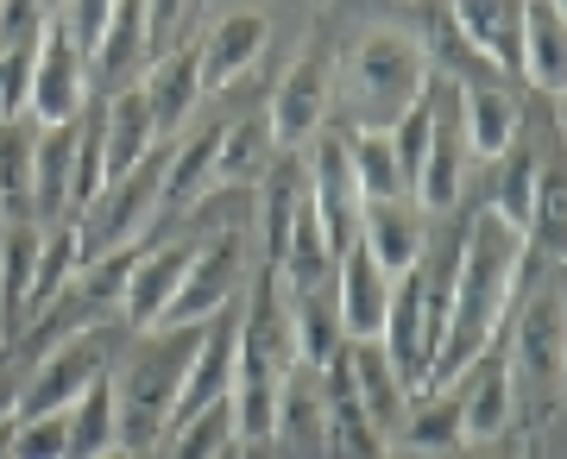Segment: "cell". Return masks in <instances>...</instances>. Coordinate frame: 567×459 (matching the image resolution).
Returning <instances> with one entry per match:
<instances>
[{"instance_id":"obj_1","label":"cell","mask_w":567,"mask_h":459,"mask_svg":"<svg viewBox=\"0 0 567 459\" xmlns=\"http://www.w3.org/2000/svg\"><path fill=\"white\" fill-rule=\"evenodd\" d=\"M529 271H536V259H529L517 227H505L492 208L466 220V252H461V278H454V302H447L442 346H435V365H429V397H442L447 384H461L492 353L498 321H505L511 296Z\"/></svg>"},{"instance_id":"obj_2","label":"cell","mask_w":567,"mask_h":459,"mask_svg":"<svg viewBox=\"0 0 567 459\" xmlns=\"http://www.w3.org/2000/svg\"><path fill=\"white\" fill-rule=\"evenodd\" d=\"M290 372H297V346H290V315H284V283H278V271H271V264H259L252 296H246V315H240L234 390H227L234 435H240L246 447L278 440V403H284Z\"/></svg>"},{"instance_id":"obj_3","label":"cell","mask_w":567,"mask_h":459,"mask_svg":"<svg viewBox=\"0 0 567 459\" xmlns=\"http://www.w3.org/2000/svg\"><path fill=\"white\" fill-rule=\"evenodd\" d=\"M203 334L208 327H158V334H145L140 346H133L126 372L114 378V440H121V453L145 459L164 440Z\"/></svg>"},{"instance_id":"obj_4","label":"cell","mask_w":567,"mask_h":459,"mask_svg":"<svg viewBox=\"0 0 567 459\" xmlns=\"http://www.w3.org/2000/svg\"><path fill=\"white\" fill-rule=\"evenodd\" d=\"M429 82H435V70H429L423 44L410 32H398V25H372L353 44V63L341 76V101H347L353 133H391L429 95Z\"/></svg>"},{"instance_id":"obj_5","label":"cell","mask_w":567,"mask_h":459,"mask_svg":"<svg viewBox=\"0 0 567 459\" xmlns=\"http://www.w3.org/2000/svg\"><path fill=\"white\" fill-rule=\"evenodd\" d=\"M158 189H164V158L152 152L140 170L114 177L102 196L82 208L76 215V259H82V271L102 264V259H114V252H126V246H140V233L158 220Z\"/></svg>"},{"instance_id":"obj_6","label":"cell","mask_w":567,"mask_h":459,"mask_svg":"<svg viewBox=\"0 0 567 459\" xmlns=\"http://www.w3.org/2000/svg\"><path fill=\"white\" fill-rule=\"evenodd\" d=\"M89 63L82 51L70 44V32L58 25V13H44V32H39V51H32V88H25V114L39 133L51 126H76L89 114Z\"/></svg>"},{"instance_id":"obj_7","label":"cell","mask_w":567,"mask_h":459,"mask_svg":"<svg viewBox=\"0 0 567 459\" xmlns=\"http://www.w3.org/2000/svg\"><path fill=\"white\" fill-rule=\"evenodd\" d=\"M102 372H107V334L102 327H82V334L58 340V346L32 365V378H25L20 416H70V403L102 378Z\"/></svg>"},{"instance_id":"obj_8","label":"cell","mask_w":567,"mask_h":459,"mask_svg":"<svg viewBox=\"0 0 567 459\" xmlns=\"http://www.w3.org/2000/svg\"><path fill=\"white\" fill-rule=\"evenodd\" d=\"M328 95H334V70H328L322 51H303V58L284 70L278 95H271V114H265V126H271V145H278L284 158H297V145H309L316 133H322Z\"/></svg>"},{"instance_id":"obj_9","label":"cell","mask_w":567,"mask_h":459,"mask_svg":"<svg viewBox=\"0 0 567 459\" xmlns=\"http://www.w3.org/2000/svg\"><path fill=\"white\" fill-rule=\"evenodd\" d=\"M234 290H240V227H227L208 246H196V259L183 271V290L171 302L164 327H208L234 302Z\"/></svg>"},{"instance_id":"obj_10","label":"cell","mask_w":567,"mask_h":459,"mask_svg":"<svg viewBox=\"0 0 567 459\" xmlns=\"http://www.w3.org/2000/svg\"><path fill=\"white\" fill-rule=\"evenodd\" d=\"M309 201H316V220H322L334 259H341L347 246H360L365 196H360V182H353V164H347L341 139H316V158H309Z\"/></svg>"},{"instance_id":"obj_11","label":"cell","mask_w":567,"mask_h":459,"mask_svg":"<svg viewBox=\"0 0 567 459\" xmlns=\"http://www.w3.org/2000/svg\"><path fill=\"white\" fill-rule=\"evenodd\" d=\"M189 259H196V246L189 240H164L133 259V271H126V290H121V315L126 327H140V334H158L164 315H171V302H177L183 290V271H189Z\"/></svg>"},{"instance_id":"obj_12","label":"cell","mask_w":567,"mask_h":459,"mask_svg":"<svg viewBox=\"0 0 567 459\" xmlns=\"http://www.w3.org/2000/svg\"><path fill=\"white\" fill-rule=\"evenodd\" d=\"M265 39H271V13H259V7H234V13H221L215 32L196 44V63H203V95L234 88V82L259 63Z\"/></svg>"},{"instance_id":"obj_13","label":"cell","mask_w":567,"mask_h":459,"mask_svg":"<svg viewBox=\"0 0 567 459\" xmlns=\"http://www.w3.org/2000/svg\"><path fill=\"white\" fill-rule=\"evenodd\" d=\"M391 309V278L365 259V246H347L334 259V315H341V340H379Z\"/></svg>"},{"instance_id":"obj_14","label":"cell","mask_w":567,"mask_h":459,"mask_svg":"<svg viewBox=\"0 0 567 459\" xmlns=\"http://www.w3.org/2000/svg\"><path fill=\"white\" fill-rule=\"evenodd\" d=\"M454 107H461V145L473 152L480 164H498L517 145V101L498 88V76H480V82H461L454 88Z\"/></svg>"},{"instance_id":"obj_15","label":"cell","mask_w":567,"mask_h":459,"mask_svg":"<svg viewBox=\"0 0 567 459\" xmlns=\"http://www.w3.org/2000/svg\"><path fill=\"white\" fill-rule=\"evenodd\" d=\"M145 95V114H152V133H183L189 114H196V101H203V63H196V44H177V51H164L140 82Z\"/></svg>"},{"instance_id":"obj_16","label":"cell","mask_w":567,"mask_h":459,"mask_svg":"<svg viewBox=\"0 0 567 459\" xmlns=\"http://www.w3.org/2000/svg\"><path fill=\"white\" fill-rule=\"evenodd\" d=\"M447 25L480 51V63L524 70V7H498V0H454V7H447Z\"/></svg>"},{"instance_id":"obj_17","label":"cell","mask_w":567,"mask_h":459,"mask_svg":"<svg viewBox=\"0 0 567 459\" xmlns=\"http://www.w3.org/2000/svg\"><path fill=\"white\" fill-rule=\"evenodd\" d=\"M347 372H353V397H360L365 421L391 440L410 416V397H404V384H398V372H391L385 346L379 340H347Z\"/></svg>"},{"instance_id":"obj_18","label":"cell","mask_w":567,"mask_h":459,"mask_svg":"<svg viewBox=\"0 0 567 459\" xmlns=\"http://www.w3.org/2000/svg\"><path fill=\"white\" fill-rule=\"evenodd\" d=\"M360 246H365V259L398 283L410 264L423 259V246H429L423 215H416L410 201H379V208H365V220H360Z\"/></svg>"},{"instance_id":"obj_19","label":"cell","mask_w":567,"mask_h":459,"mask_svg":"<svg viewBox=\"0 0 567 459\" xmlns=\"http://www.w3.org/2000/svg\"><path fill=\"white\" fill-rule=\"evenodd\" d=\"M152 145H158V133H152L140 82L121 88V95H107L102 101V170H107V182L126 177V170H140V164L152 158Z\"/></svg>"},{"instance_id":"obj_20","label":"cell","mask_w":567,"mask_h":459,"mask_svg":"<svg viewBox=\"0 0 567 459\" xmlns=\"http://www.w3.org/2000/svg\"><path fill=\"white\" fill-rule=\"evenodd\" d=\"M221 133L227 121H208L196 126L189 139L164 158V189H158V220L183 215V208H196V201L208 196V177H215V152H221Z\"/></svg>"},{"instance_id":"obj_21","label":"cell","mask_w":567,"mask_h":459,"mask_svg":"<svg viewBox=\"0 0 567 459\" xmlns=\"http://www.w3.org/2000/svg\"><path fill=\"white\" fill-rule=\"evenodd\" d=\"M466 390H461V435L466 440H498L511 428V403H517V372H511L505 353H486V359L466 372Z\"/></svg>"},{"instance_id":"obj_22","label":"cell","mask_w":567,"mask_h":459,"mask_svg":"<svg viewBox=\"0 0 567 459\" xmlns=\"http://www.w3.org/2000/svg\"><path fill=\"white\" fill-rule=\"evenodd\" d=\"M524 76L548 101L567 95V7H555V0L524 7Z\"/></svg>"},{"instance_id":"obj_23","label":"cell","mask_w":567,"mask_h":459,"mask_svg":"<svg viewBox=\"0 0 567 459\" xmlns=\"http://www.w3.org/2000/svg\"><path fill=\"white\" fill-rule=\"evenodd\" d=\"M505 359H511V372H529V378H543V384L561 378V290L529 296L524 321H517V346H511Z\"/></svg>"},{"instance_id":"obj_24","label":"cell","mask_w":567,"mask_h":459,"mask_svg":"<svg viewBox=\"0 0 567 459\" xmlns=\"http://www.w3.org/2000/svg\"><path fill=\"white\" fill-rule=\"evenodd\" d=\"M284 315H290V346H297V365L303 372H322L347 346L341 315H334V283L328 290H303V296H284Z\"/></svg>"},{"instance_id":"obj_25","label":"cell","mask_w":567,"mask_h":459,"mask_svg":"<svg viewBox=\"0 0 567 459\" xmlns=\"http://www.w3.org/2000/svg\"><path fill=\"white\" fill-rule=\"evenodd\" d=\"M140 70H152V63H145V7L126 0V7H114L107 39H102V51H95V63H89V88H95V82H114V95H121V88H133Z\"/></svg>"},{"instance_id":"obj_26","label":"cell","mask_w":567,"mask_h":459,"mask_svg":"<svg viewBox=\"0 0 567 459\" xmlns=\"http://www.w3.org/2000/svg\"><path fill=\"white\" fill-rule=\"evenodd\" d=\"M32 164H39V126L0 121V220H32Z\"/></svg>"},{"instance_id":"obj_27","label":"cell","mask_w":567,"mask_h":459,"mask_svg":"<svg viewBox=\"0 0 567 459\" xmlns=\"http://www.w3.org/2000/svg\"><path fill=\"white\" fill-rule=\"evenodd\" d=\"M398 447L404 453H416V459H442V453H454L461 447V397H416L410 403V416H404V428H398Z\"/></svg>"},{"instance_id":"obj_28","label":"cell","mask_w":567,"mask_h":459,"mask_svg":"<svg viewBox=\"0 0 567 459\" xmlns=\"http://www.w3.org/2000/svg\"><path fill=\"white\" fill-rule=\"evenodd\" d=\"M347 164H353V182H360L365 208H379V201H410V182L391 158V133H347Z\"/></svg>"},{"instance_id":"obj_29","label":"cell","mask_w":567,"mask_h":459,"mask_svg":"<svg viewBox=\"0 0 567 459\" xmlns=\"http://www.w3.org/2000/svg\"><path fill=\"white\" fill-rule=\"evenodd\" d=\"M39 264H32V296H25V327L51 309V302L76 283L82 259H76V227H39Z\"/></svg>"},{"instance_id":"obj_30","label":"cell","mask_w":567,"mask_h":459,"mask_svg":"<svg viewBox=\"0 0 567 459\" xmlns=\"http://www.w3.org/2000/svg\"><path fill=\"white\" fill-rule=\"evenodd\" d=\"M271 126L265 121H227L221 133V152H215V177H208V189H227V182H252L271 170Z\"/></svg>"},{"instance_id":"obj_31","label":"cell","mask_w":567,"mask_h":459,"mask_svg":"<svg viewBox=\"0 0 567 459\" xmlns=\"http://www.w3.org/2000/svg\"><path fill=\"white\" fill-rule=\"evenodd\" d=\"M121 440H114V378H95L70 403V459H102L114 453Z\"/></svg>"},{"instance_id":"obj_32","label":"cell","mask_w":567,"mask_h":459,"mask_svg":"<svg viewBox=\"0 0 567 459\" xmlns=\"http://www.w3.org/2000/svg\"><path fill=\"white\" fill-rule=\"evenodd\" d=\"M536 177H543V158L529 152V145H511L505 158H498V182H492V215L517 227H529V201H536Z\"/></svg>"},{"instance_id":"obj_33","label":"cell","mask_w":567,"mask_h":459,"mask_svg":"<svg viewBox=\"0 0 567 459\" xmlns=\"http://www.w3.org/2000/svg\"><path fill=\"white\" fill-rule=\"evenodd\" d=\"M234 447H240V435H234V409L227 403L203 409L196 421L164 428V459H227Z\"/></svg>"},{"instance_id":"obj_34","label":"cell","mask_w":567,"mask_h":459,"mask_svg":"<svg viewBox=\"0 0 567 459\" xmlns=\"http://www.w3.org/2000/svg\"><path fill=\"white\" fill-rule=\"evenodd\" d=\"M13 459H70V416H20Z\"/></svg>"},{"instance_id":"obj_35","label":"cell","mask_w":567,"mask_h":459,"mask_svg":"<svg viewBox=\"0 0 567 459\" xmlns=\"http://www.w3.org/2000/svg\"><path fill=\"white\" fill-rule=\"evenodd\" d=\"M58 13V25L70 32V44L82 51V63H95V51H102L107 39V20H114V7L107 0H76V7H51Z\"/></svg>"},{"instance_id":"obj_36","label":"cell","mask_w":567,"mask_h":459,"mask_svg":"<svg viewBox=\"0 0 567 459\" xmlns=\"http://www.w3.org/2000/svg\"><path fill=\"white\" fill-rule=\"evenodd\" d=\"M25 378H32V365H20L13 353H0V421H20Z\"/></svg>"},{"instance_id":"obj_37","label":"cell","mask_w":567,"mask_h":459,"mask_svg":"<svg viewBox=\"0 0 567 459\" xmlns=\"http://www.w3.org/2000/svg\"><path fill=\"white\" fill-rule=\"evenodd\" d=\"M102 459H140V453H121V447H114V453H102Z\"/></svg>"},{"instance_id":"obj_38","label":"cell","mask_w":567,"mask_h":459,"mask_svg":"<svg viewBox=\"0 0 567 459\" xmlns=\"http://www.w3.org/2000/svg\"><path fill=\"white\" fill-rule=\"evenodd\" d=\"M480 459H511V453H480Z\"/></svg>"},{"instance_id":"obj_39","label":"cell","mask_w":567,"mask_h":459,"mask_svg":"<svg viewBox=\"0 0 567 459\" xmlns=\"http://www.w3.org/2000/svg\"><path fill=\"white\" fill-rule=\"evenodd\" d=\"M227 459H240V447H234V453H227Z\"/></svg>"}]
</instances>
